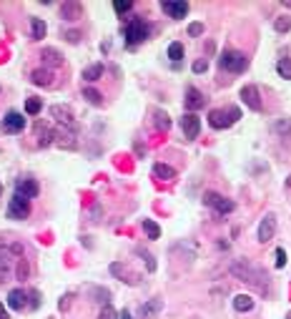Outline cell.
I'll list each match as a JSON object with an SVG mask.
<instances>
[{"mask_svg": "<svg viewBox=\"0 0 291 319\" xmlns=\"http://www.w3.org/2000/svg\"><path fill=\"white\" fill-rule=\"evenodd\" d=\"M0 193H3V184H0Z\"/></svg>", "mask_w": 291, "mask_h": 319, "instance_id": "7dc6e473", "label": "cell"}, {"mask_svg": "<svg viewBox=\"0 0 291 319\" xmlns=\"http://www.w3.org/2000/svg\"><path fill=\"white\" fill-rule=\"evenodd\" d=\"M206 106V98H203V93L201 91H196L193 86L186 91V108H188V113H193V111H198V108H203Z\"/></svg>", "mask_w": 291, "mask_h": 319, "instance_id": "e0dca14e", "label": "cell"}, {"mask_svg": "<svg viewBox=\"0 0 291 319\" xmlns=\"http://www.w3.org/2000/svg\"><path fill=\"white\" fill-rule=\"evenodd\" d=\"M201 33H203V23H191V25H188V35H191V38H196V35H201Z\"/></svg>", "mask_w": 291, "mask_h": 319, "instance_id": "74e56055", "label": "cell"}, {"mask_svg": "<svg viewBox=\"0 0 291 319\" xmlns=\"http://www.w3.org/2000/svg\"><path fill=\"white\" fill-rule=\"evenodd\" d=\"M161 307H163V302H161V299H151L148 304H143V307H141V319L153 317L156 312H161Z\"/></svg>", "mask_w": 291, "mask_h": 319, "instance_id": "484cf974", "label": "cell"}, {"mask_svg": "<svg viewBox=\"0 0 291 319\" xmlns=\"http://www.w3.org/2000/svg\"><path fill=\"white\" fill-rule=\"evenodd\" d=\"M156 126H158L161 131H169V128H171V118L166 116L163 111H156Z\"/></svg>", "mask_w": 291, "mask_h": 319, "instance_id": "1f68e13d", "label": "cell"}, {"mask_svg": "<svg viewBox=\"0 0 291 319\" xmlns=\"http://www.w3.org/2000/svg\"><path fill=\"white\" fill-rule=\"evenodd\" d=\"M274 231H276V219H274V214H266L259 224V242L266 244L269 239H274Z\"/></svg>", "mask_w": 291, "mask_h": 319, "instance_id": "9a60e30c", "label": "cell"}, {"mask_svg": "<svg viewBox=\"0 0 291 319\" xmlns=\"http://www.w3.org/2000/svg\"><path fill=\"white\" fill-rule=\"evenodd\" d=\"M10 252H13V247H10V249L0 247V282H8V276H10V266H13Z\"/></svg>", "mask_w": 291, "mask_h": 319, "instance_id": "2e32d148", "label": "cell"}, {"mask_svg": "<svg viewBox=\"0 0 291 319\" xmlns=\"http://www.w3.org/2000/svg\"><path fill=\"white\" fill-rule=\"evenodd\" d=\"M83 98H88V103H93V106H101L103 103V96L96 88H83Z\"/></svg>", "mask_w": 291, "mask_h": 319, "instance_id": "f546056e", "label": "cell"}, {"mask_svg": "<svg viewBox=\"0 0 291 319\" xmlns=\"http://www.w3.org/2000/svg\"><path fill=\"white\" fill-rule=\"evenodd\" d=\"M28 274H30V266H28V261L20 256V259H18V266H15V276L23 282V279H28Z\"/></svg>", "mask_w": 291, "mask_h": 319, "instance_id": "836d02e7", "label": "cell"}, {"mask_svg": "<svg viewBox=\"0 0 291 319\" xmlns=\"http://www.w3.org/2000/svg\"><path fill=\"white\" fill-rule=\"evenodd\" d=\"M35 138H38V146H51V143H56V131L48 124L38 121L35 124Z\"/></svg>", "mask_w": 291, "mask_h": 319, "instance_id": "5bb4252c", "label": "cell"}, {"mask_svg": "<svg viewBox=\"0 0 291 319\" xmlns=\"http://www.w3.org/2000/svg\"><path fill=\"white\" fill-rule=\"evenodd\" d=\"M51 116L56 118V121H58L60 126H68V128H78L75 118H73V111H70L68 106H53V108H51Z\"/></svg>", "mask_w": 291, "mask_h": 319, "instance_id": "8fae6325", "label": "cell"}, {"mask_svg": "<svg viewBox=\"0 0 291 319\" xmlns=\"http://www.w3.org/2000/svg\"><path fill=\"white\" fill-rule=\"evenodd\" d=\"M219 65L229 73H243L248 68V58L241 51H224L219 56Z\"/></svg>", "mask_w": 291, "mask_h": 319, "instance_id": "277c9868", "label": "cell"}, {"mask_svg": "<svg viewBox=\"0 0 291 319\" xmlns=\"http://www.w3.org/2000/svg\"><path fill=\"white\" fill-rule=\"evenodd\" d=\"M40 58H43V63H46V65H51V68H56V65H60V63H63V56H60L56 48H43Z\"/></svg>", "mask_w": 291, "mask_h": 319, "instance_id": "44dd1931", "label": "cell"}, {"mask_svg": "<svg viewBox=\"0 0 291 319\" xmlns=\"http://www.w3.org/2000/svg\"><path fill=\"white\" fill-rule=\"evenodd\" d=\"M28 294H30V309H38V304H40V299H38V297H40V294H38L35 289H30Z\"/></svg>", "mask_w": 291, "mask_h": 319, "instance_id": "b9f144b4", "label": "cell"}, {"mask_svg": "<svg viewBox=\"0 0 291 319\" xmlns=\"http://www.w3.org/2000/svg\"><path fill=\"white\" fill-rule=\"evenodd\" d=\"M169 58L178 63V61L183 58V43H178V41H176V43H171V46H169Z\"/></svg>", "mask_w": 291, "mask_h": 319, "instance_id": "4dcf8cb0", "label": "cell"}, {"mask_svg": "<svg viewBox=\"0 0 291 319\" xmlns=\"http://www.w3.org/2000/svg\"><path fill=\"white\" fill-rule=\"evenodd\" d=\"M238 118H241V111L236 106H231V108H216V111L209 113V126L216 128V131H221V128L233 126Z\"/></svg>", "mask_w": 291, "mask_h": 319, "instance_id": "7a4b0ae2", "label": "cell"}, {"mask_svg": "<svg viewBox=\"0 0 291 319\" xmlns=\"http://www.w3.org/2000/svg\"><path fill=\"white\" fill-rule=\"evenodd\" d=\"M286 319H291V314H289V317H286Z\"/></svg>", "mask_w": 291, "mask_h": 319, "instance_id": "c3c4849f", "label": "cell"}, {"mask_svg": "<svg viewBox=\"0 0 291 319\" xmlns=\"http://www.w3.org/2000/svg\"><path fill=\"white\" fill-rule=\"evenodd\" d=\"M276 266H279V269L286 266V252H284V249H276Z\"/></svg>", "mask_w": 291, "mask_h": 319, "instance_id": "f35d334b", "label": "cell"}, {"mask_svg": "<svg viewBox=\"0 0 291 319\" xmlns=\"http://www.w3.org/2000/svg\"><path fill=\"white\" fill-rule=\"evenodd\" d=\"M203 204L211 206V209H216L219 214H231V211L236 209V204L231 201V198H226V196H221V193H216V191H206V193H203Z\"/></svg>", "mask_w": 291, "mask_h": 319, "instance_id": "8992f818", "label": "cell"}, {"mask_svg": "<svg viewBox=\"0 0 291 319\" xmlns=\"http://www.w3.org/2000/svg\"><path fill=\"white\" fill-rule=\"evenodd\" d=\"M161 8H163L166 15L174 18V20H181V18H186V13H188V3H183V0H163Z\"/></svg>", "mask_w": 291, "mask_h": 319, "instance_id": "9c48e42d", "label": "cell"}, {"mask_svg": "<svg viewBox=\"0 0 291 319\" xmlns=\"http://www.w3.org/2000/svg\"><path fill=\"white\" fill-rule=\"evenodd\" d=\"M0 128H3V133H20V131L25 128V118H23V113L8 111V113L3 116V124H0Z\"/></svg>", "mask_w": 291, "mask_h": 319, "instance_id": "52a82bcc", "label": "cell"}, {"mask_svg": "<svg viewBox=\"0 0 291 319\" xmlns=\"http://www.w3.org/2000/svg\"><path fill=\"white\" fill-rule=\"evenodd\" d=\"M98 319H120V314H118V312H116L111 304H103V309H101Z\"/></svg>", "mask_w": 291, "mask_h": 319, "instance_id": "e575fe53", "label": "cell"}, {"mask_svg": "<svg viewBox=\"0 0 291 319\" xmlns=\"http://www.w3.org/2000/svg\"><path fill=\"white\" fill-rule=\"evenodd\" d=\"M138 256H143V261H146V266H148V271H156V259L148 254V252H143V249H138Z\"/></svg>", "mask_w": 291, "mask_h": 319, "instance_id": "8d00e7d4", "label": "cell"}, {"mask_svg": "<svg viewBox=\"0 0 291 319\" xmlns=\"http://www.w3.org/2000/svg\"><path fill=\"white\" fill-rule=\"evenodd\" d=\"M274 28H276V33H289V30H291V20H289V18H279V20L274 23Z\"/></svg>", "mask_w": 291, "mask_h": 319, "instance_id": "d590c367", "label": "cell"}, {"mask_svg": "<svg viewBox=\"0 0 291 319\" xmlns=\"http://www.w3.org/2000/svg\"><path fill=\"white\" fill-rule=\"evenodd\" d=\"M153 176L163 179V181H171V179H176V169H171L169 164H156L153 166Z\"/></svg>", "mask_w": 291, "mask_h": 319, "instance_id": "7402d4cb", "label": "cell"}, {"mask_svg": "<svg viewBox=\"0 0 291 319\" xmlns=\"http://www.w3.org/2000/svg\"><path fill=\"white\" fill-rule=\"evenodd\" d=\"M15 193L18 196H23V198H28V201H30V198H35L38 193H40V186H38V181L35 179H15Z\"/></svg>", "mask_w": 291, "mask_h": 319, "instance_id": "ba28073f", "label": "cell"}, {"mask_svg": "<svg viewBox=\"0 0 291 319\" xmlns=\"http://www.w3.org/2000/svg\"><path fill=\"white\" fill-rule=\"evenodd\" d=\"M101 75H103V63H93V65H88L86 70H83V81H88V83H96Z\"/></svg>", "mask_w": 291, "mask_h": 319, "instance_id": "cb8c5ba5", "label": "cell"}, {"mask_svg": "<svg viewBox=\"0 0 291 319\" xmlns=\"http://www.w3.org/2000/svg\"><path fill=\"white\" fill-rule=\"evenodd\" d=\"M276 131L279 133H291V121H279L276 124Z\"/></svg>", "mask_w": 291, "mask_h": 319, "instance_id": "60d3db41", "label": "cell"}, {"mask_svg": "<svg viewBox=\"0 0 291 319\" xmlns=\"http://www.w3.org/2000/svg\"><path fill=\"white\" fill-rule=\"evenodd\" d=\"M28 292L25 289H13L10 294H8V307L10 309H15V312H23V309H30V302H28Z\"/></svg>", "mask_w": 291, "mask_h": 319, "instance_id": "4fadbf2b", "label": "cell"}, {"mask_svg": "<svg viewBox=\"0 0 291 319\" xmlns=\"http://www.w3.org/2000/svg\"><path fill=\"white\" fill-rule=\"evenodd\" d=\"M30 25H33V41H43L46 33H48V25L40 18H30Z\"/></svg>", "mask_w": 291, "mask_h": 319, "instance_id": "d4e9b609", "label": "cell"}, {"mask_svg": "<svg viewBox=\"0 0 291 319\" xmlns=\"http://www.w3.org/2000/svg\"><path fill=\"white\" fill-rule=\"evenodd\" d=\"M0 319H10V317H8V312L3 309V302H0Z\"/></svg>", "mask_w": 291, "mask_h": 319, "instance_id": "f6af8a7d", "label": "cell"}, {"mask_svg": "<svg viewBox=\"0 0 291 319\" xmlns=\"http://www.w3.org/2000/svg\"><path fill=\"white\" fill-rule=\"evenodd\" d=\"M181 128H183V136H186L188 141H193V138L198 136V131H201V118H198L196 113H183Z\"/></svg>", "mask_w": 291, "mask_h": 319, "instance_id": "30bf717a", "label": "cell"}, {"mask_svg": "<svg viewBox=\"0 0 291 319\" xmlns=\"http://www.w3.org/2000/svg\"><path fill=\"white\" fill-rule=\"evenodd\" d=\"M40 108H43V101H40V98H28L25 101V113L28 116H38Z\"/></svg>", "mask_w": 291, "mask_h": 319, "instance_id": "f1b7e54d", "label": "cell"}, {"mask_svg": "<svg viewBox=\"0 0 291 319\" xmlns=\"http://www.w3.org/2000/svg\"><path fill=\"white\" fill-rule=\"evenodd\" d=\"M120 319H133V317H131V312H128V309H123V312H120Z\"/></svg>", "mask_w": 291, "mask_h": 319, "instance_id": "bcb514c9", "label": "cell"}, {"mask_svg": "<svg viewBox=\"0 0 291 319\" xmlns=\"http://www.w3.org/2000/svg\"><path fill=\"white\" fill-rule=\"evenodd\" d=\"M231 274H233V276H238L241 282L256 287L261 294H269V276H266V271H264V269H259L256 264H251L248 259H238V261H233V264H231Z\"/></svg>", "mask_w": 291, "mask_h": 319, "instance_id": "6da1fadb", "label": "cell"}, {"mask_svg": "<svg viewBox=\"0 0 291 319\" xmlns=\"http://www.w3.org/2000/svg\"><path fill=\"white\" fill-rule=\"evenodd\" d=\"M241 101H243L248 108H251V111H261V108H264L256 86H243V88H241Z\"/></svg>", "mask_w": 291, "mask_h": 319, "instance_id": "7c38bea8", "label": "cell"}, {"mask_svg": "<svg viewBox=\"0 0 291 319\" xmlns=\"http://www.w3.org/2000/svg\"><path fill=\"white\" fill-rule=\"evenodd\" d=\"M5 216H8V219H13V221H23V219H28V216H30V201H28V198H23V196H18V193H13Z\"/></svg>", "mask_w": 291, "mask_h": 319, "instance_id": "5b68a950", "label": "cell"}, {"mask_svg": "<svg viewBox=\"0 0 291 319\" xmlns=\"http://www.w3.org/2000/svg\"><path fill=\"white\" fill-rule=\"evenodd\" d=\"M111 274H116V276H120L123 279V282H128V284H138V276L136 274H131L126 266H123V264H111Z\"/></svg>", "mask_w": 291, "mask_h": 319, "instance_id": "ac0fdd59", "label": "cell"}, {"mask_svg": "<svg viewBox=\"0 0 291 319\" xmlns=\"http://www.w3.org/2000/svg\"><path fill=\"white\" fill-rule=\"evenodd\" d=\"M113 10L118 15H126V13L133 10V3H131V0H118V3H113Z\"/></svg>", "mask_w": 291, "mask_h": 319, "instance_id": "d6a6232c", "label": "cell"}, {"mask_svg": "<svg viewBox=\"0 0 291 319\" xmlns=\"http://www.w3.org/2000/svg\"><path fill=\"white\" fill-rule=\"evenodd\" d=\"M276 70H279V75H281V78L291 81V58H281V61L276 63Z\"/></svg>", "mask_w": 291, "mask_h": 319, "instance_id": "83f0119b", "label": "cell"}, {"mask_svg": "<svg viewBox=\"0 0 291 319\" xmlns=\"http://www.w3.org/2000/svg\"><path fill=\"white\" fill-rule=\"evenodd\" d=\"M233 309L236 312H251L254 309V299L248 294H236L233 297Z\"/></svg>", "mask_w": 291, "mask_h": 319, "instance_id": "603a6c76", "label": "cell"}, {"mask_svg": "<svg viewBox=\"0 0 291 319\" xmlns=\"http://www.w3.org/2000/svg\"><path fill=\"white\" fill-rule=\"evenodd\" d=\"M65 41H68V43H78V41H80V33L68 30V33H65Z\"/></svg>", "mask_w": 291, "mask_h": 319, "instance_id": "7bdbcfd3", "label": "cell"}, {"mask_svg": "<svg viewBox=\"0 0 291 319\" xmlns=\"http://www.w3.org/2000/svg\"><path fill=\"white\" fill-rule=\"evenodd\" d=\"M60 15H63L65 20H78V18L83 15V8H80L78 3H63V5H60Z\"/></svg>", "mask_w": 291, "mask_h": 319, "instance_id": "ffe728a7", "label": "cell"}, {"mask_svg": "<svg viewBox=\"0 0 291 319\" xmlns=\"http://www.w3.org/2000/svg\"><path fill=\"white\" fill-rule=\"evenodd\" d=\"M209 70V61H196L193 63V73H206Z\"/></svg>", "mask_w": 291, "mask_h": 319, "instance_id": "ab89813d", "label": "cell"}, {"mask_svg": "<svg viewBox=\"0 0 291 319\" xmlns=\"http://www.w3.org/2000/svg\"><path fill=\"white\" fill-rule=\"evenodd\" d=\"M70 299H73V297H70V294H65V297L60 299V304H58V307H60V309H68V307H70Z\"/></svg>", "mask_w": 291, "mask_h": 319, "instance_id": "ee69618b", "label": "cell"}, {"mask_svg": "<svg viewBox=\"0 0 291 319\" xmlns=\"http://www.w3.org/2000/svg\"><path fill=\"white\" fill-rule=\"evenodd\" d=\"M53 73L51 70H46V68H38V70H33L30 73V81L35 83V86H53Z\"/></svg>", "mask_w": 291, "mask_h": 319, "instance_id": "d6986e66", "label": "cell"}, {"mask_svg": "<svg viewBox=\"0 0 291 319\" xmlns=\"http://www.w3.org/2000/svg\"><path fill=\"white\" fill-rule=\"evenodd\" d=\"M151 35V25L143 20V18H131L128 25H126V43L128 46H138L143 41H148Z\"/></svg>", "mask_w": 291, "mask_h": 319, "instance_id": "3957f363", "label": "cell"}, {"mask_svg": "<svg viewBox=\"0 0 291 319\" xmlns=\"http://www.w3.org/2000/svg\"><path fill=\"white\" fill-rule=\"evenodd\" d=\"M143 231H146L148 239H158L161 236V226L156 221H151V219H143Z\"/></svg>", "mask_w": 291, "mask_h": 319, "instance_id": "4316f807", "label": "cell"}]
</instances>
